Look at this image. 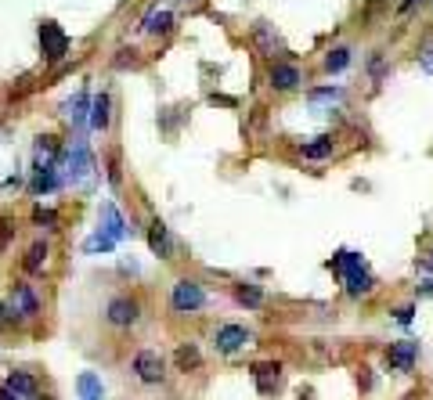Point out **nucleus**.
<instances>
[{
	"label": "nucleus",
	"mask_w": 433,
	"mask_h": 400,
	"mask_svg": "<svg viewBox=\"0 0 433 400\" xmlns=\"http://www.w3.org/2000/svg\"><path fill=\"white\" fill-rule=\"evenodd\" d=\"M332 267L343 275V285H346V292H351V296H368V292H372V275L365 270V263H361L358 252H336Z\"/></svg>",
	"instance_id": "nucleus-1"
},
{
	"label": "nucleus",
	"mask_w": 433,
	"mask_h": 400,
	"mask_svg": "<svg viewBox=\"0 0 433 400\" xmlns=\"http://www.w3.org/2000/svg\"><path fill=\"white\" fill-rule=\"evenodd\" d=\"M170 303H173V310H177V314H195V310L206 307V292H203L199 282L181 278L177 285H173V292H170Z\"/></svg>",
	"instance_id": "nucleus-2"
},
{
	"label": "nucleus",
	"mask_w": 433,
	"mask_h": 400,
	"mask_svg": "<svg viewBox=\"0 0 433 400\" xmlns=\"http://www.w3.org/2000/svg\"><path fill=\"white\" fill-rule=\"evenodd\" d=\"M40 47H43V58L47 61H61L69 54V36H65V29L58 22H43L40 26Z\"/></svg>",
	"instance_id": "nucleus-3"
},
{
	"label": "nucleus",
	"mask_w": 433,
	"mask_h": 400,
	"mask_svg": "<svg viewBox=\"0 0 433 400\" xmlns=\"http://www.w3.org/2000/svg\"><path fill=\"white\" fill-rule=\"evenodd\" d=\"M91 170H94V159H91V152H87V144L76 141L73 152H69V159H65V177H61V180L83 184L87 177H91Z\"/></svg>",
	"instance_id": "nucleus-4"
},
{
	"label": "nucleus",
	"mask_w": 433,
	"mask_h": 400,
	"mask_svg": "<svg viewBox=\"0 0 433 400\" xmlns=\"http://www.w3.org/2000/svg\"><path fill=\"white\" fill-rule=\"evenodd\" d=\"M249 343V332L242 325H221L213 335V346L221 350V353H235V350H242Z\"/></svg>",
	"instance_id": "nucleus-5"
},
{
	"label": "nucleus",
	"mask_w": 433,
	"mask_h": 400,
	"mask_svg": "<svg viewBox=\"0 0 433 400\" xmlns=\"http://www.w3.org/2000/svg\"><path fill=\"white\" fill-rule=\"evenodd\" d=\"M134 371H138L141 383H159V378L166 375V371H163V357H159L156 350H141V353L134 357Z\"/></svg>",
	"instance_id": "nucleus-6"
},
{
	"label": "nucleus",
	"mask_w": 433,
	"mask_h": 400,
	"mask_svg": "<svg viewBox=\"0 0 433 400\" xmlns=\"http://www.w3.org/2000/svg\"><path fill=\"white\" fill-rule=\"evenodd\" d=\"M105 318H108V325L126 328V325H134V321H138V303H134V300H126V296H116L112 303H108Z\"/></svg>",
	"instance_id": "nucleus-7"
},
{
	"label": "nucleus",
	"mask_w": 433,
	"mask_h": 400,
	"mask_svg": "<svg viewBox=\"0 0 433 400\" xmlns=\"http://www.w3.org/2000/svg\"><path fill=\"white\" fill-rule=\"evenodd\" d=\"M416 353H419L416 343H411V339H401V343H390L386 361H390V368H394V371H411V364H416Z\"/></svg>",
	"instance_id": "nucleus-8"
},
{
	"label": "nucleus",
	"mask_w": 433,
	"mask_h": 400,
	"mask_svg": "<svg viewBox=\"0 0 433 400\" xmlns=\"http://www.w3.org/2000/svg\"><path fill=\"white\" fill-rule=\"evenodd\" d=\"M267 79H271L274 91H296V87H300V69L289 66V61H271Z\"/></svg>",
	"instance_id": "nucleus-9"
},
{
	"label": "nucleus",
	"mask_w": 433,
	"mask_h": 400,
	"mask_svg": "<svg viewBox=\"0 0 433 400\" xmlns=\"http://www.w3.org/2000/svg\"><path fill=\"white\" fill-rule=\"evenodd\" d=\"M253 378H256V390L267 397V393H274V390L281 386V364L260 361V364H253Z\"/></svg>",
	"instance_id": "nucleus-10"
},
{
	"label": "nucleus",
	"mask_w": 433,
	"mask_h": 400,
	"mask_svg": "<svg viewBox=\"0 0 433 400\" xmlns=\"http://www.w3.org/2000/svg\"><path fill=\"white\" fill-rule=\"evenodd\" d=\"M11 310L18 314V318H33V314L40 310L36 292H33L26 282H18V285H15V292H11Z\"/></svg>",
	"instance_id": "nucleus-11"
},
{
	"label": "nucleus",
	"mask_w": 433,
	"mask_h": 400,
	"mask_svg": "<svg viewBox=\"0 0 433 400\" xmlns=\"http://www.w3.org/2000/svg\"><path fill=\"white\" fill-rule=\"evenodd\" d=\"M101 235H108L112 242L126 238V224H123L119 209H116L112 202H105V206H101Z\"/></svg>",
	"instance_id": "nucleus-12"
},
{
	"label": "nucleus",
	"mask_w": 433,
	"mask_h": 400,
	"mask_svg": "<svg viewBox=\"0 0 433 400\" xmlns=\"http://www.w3.org/2000/svg\"><path fill=\"white\" fill-rule=\"evenodd\" d=\"M4 390H11V393L22 397V400H29V397H36V378H33L29 371H11L8 383H4Z\"/></svg>",
	"instance_id": "nucleus-13"
},
{
	"label": "nucleus",
	"mask_w": 433,
	"mask_h": 400,
	"mask_svg": "<svg viewBox=\"0 0 433 400\" xmlns=\"http://www.w3.org/2000/svg\"><path fill=\"white\" fill-rule=\"evenodd\" d=\"M148 245H152V252L156 256H170V227L163 224V220H152V227H148Z\"/></svg>",
	"instance_id": "nucleus-14"
},
{
	"label": "nucleus",
	"mask_w": 433,
	"mask_h": 400,
	"mask_svg": "<svg viewBox=\"0 0 433 400\" xmlns=\"http://www.w3.org/2000/svg\"><path fill=\"white\" fill-rule=\"evenodd\" d=\"M76 393H80V400H101V397H105V386H101V378H98L94 371H80Z\"/></svg>",
	"instance_id": "nucleus-15"
},
{
	"label": "nucleus",
	"mask_w": 433,
	"mask_h": 400,
	"mask_svg": "<svg viewBox=\"0 0 433 400\" xmlns=\"http://www.w3.org/2000/svg\"><path fill=\"white\" fill-rule=\"evenodd\" d=\"M61 184V177L54 174V166L51 162H43L40 170H36V180H33V192L36 195H43V192H54V187Z\"/></svg>",
	"instance_id": "nucleus-16"
},
{
	"label": "nucleus",
	"mask_w": 433,
	"mask_h": 400,
	"mask_svg": "<svg viewBox=\"0 0 433 400\" xmlns=\"http://www.w3.org/2000/svg\"><path fill=\"white\" fill-rule=\"evenodd\" d=\"M91 126L94 130H105L108 126V94H98L91 101Z\"/></svg>",
	"instance_id": "nucleus-17"
},
{
	"label": "nucleus",
	"mask_w": 433,
	"mask_h": 400,
	"mask_svg": "<svg viewBox=\"0 0 433 400\" xmlns=\"http://www.w3.org/2000/svg\"><path fill=\"white\" fill-rule=\"evenodd\" d=\"M332 155V137H314L311 144H303V159H329Z\"/></svg>",
	"instance_id": "nucleus-18"
},
{
	"label": "nucleus",
	"mask_w": 433,
	"mask_h": 400,
	"mask_svg": "<svg viewBox=\"0 0 433 400\" xmlns=\"http://www.w3.org/2000/svg\"><path fill=\"white\" fill-rule=\"evenodd\" d=\"M43 263H47V245H43V242L29 245V252H26V270H29V275H36V270H43Z\"/></svg>",
	"instance_id": "nucleus-19"
},
{
	"label": "nucleus",
	"mask_w": 433,
	"mask_h": 400,
	"mask_svg": "<svg viewBox=\"0 0 433 400\" xmlns=\"http://www.w3.org/2000/svg\"><path fill=\"white\" fill-rule=\"evenodd\" d=\"M235 296H238V303H242V307H264V292H260L256 285H238L235 289Z\"/></svg>",
	"instance_id": "nucleus-20"
},
{
	"label": "nucleus",
	"mask_w": 433,
	"mask_h": 400,
	"mask_svg": "<svg viewBox=\"0 0 433 400\" xmlns=\"http://www.w3.org/2000/svg\"><path fill=\"white\" fill-rule=\"evenodd\" d=\"M346 66H351V51L346 47H332L329 54H325V69L329 72H343Z\"/></svg>",
	"instance_id": "nucleus-21"
},
{
	"label": "nucleus",
	"mask_w": 433,
	"mask_h": 400,
	"mask_svg": "<svg viewBox=\"0 0 433 400\" xmlns=\"http://www.w3.org/2000/svg\"><path fill=\"white\" fill-rule=\"evenodd\" d=\"M170 26H173V18H170L166 11H156V15H148V18H145V26H141V29H145V33H166Z\"/></svg>",
	"instance_id": "nucleus-22"
},
{
	"label": "nucleus",
	"mask_w": 433,
	"mask_h": 400,
	"mask_svg": "<svg viewBox=\"0 0 433 400\" xmlns=\"http://www.w3.org/2000/svg\"><path fill=\"white\" fill-rule=\"evenodd\" d=\"M54 152H58V141H54V137H36V159H40V166L51 162Z\"/></svg>",
	"instance_id": "nucleus-23"
},
{
	"label": "nucleus",
	"mask_w": 433,
	"mask_h": 400,
	"mask_svg": "<svg viewBox=\"0 0 433 400\" xmlns=\"http://www.w3.org/2000/svg\"><path fill=\"white\" fill-rule=\"evenodd\" d=\"M177 368H181V371L199 368V350H195V346H181V350H177Z\"/></svg>",
	"instance_id": "nucleus-24"
},
{
	"label": "nucleus",
	"mask_w": 433,
	"mask_h": 400,
	"mask_svg": "<svg viewBox=\"0 0 433 400\" xmlns=\"http://www.w3.org/2000/svg\"><path fill=\"white\" fill-rule=\"evenodd\" d=\"M112 245H116V242L108 238V235H101V231H98V235H91V238L83 242V249H87V252H108Z\"/></svg>",
	"instance_id": "nucleus-25"
},
{
	"label": "nucleus",
	"mask_w": 433,
	"mask_h": 400,
	"mask_svg": "<svg viewBox=\"0 0 433 400\" xmlns=\"http://www.w3.org/2000/svg\"><path fill=\"white\" fill-rule=\"evenodd\" d=\"M87 105H91V98H87V91H83V94H76V98H73V105H69V116H73V119H76V123H80V119H83V116H87Z\"/></svg>",
	"instance_id": "nucleus-26"
},
{
	"label": "nucleus",
	"mask_w": 433,
	"mask_h": 400,
	"mask_svg": "<svg viewBox=\"0 0 433 400\" xmlns=\"http://www.w3.org/2000/svg\"><path fill=\"white\" fill-rule=\"evenodd\" d=\"M343 91L339 87H325V91H311V105H318V101H336Z\"/></svg>",
	"instance_id": "nucleus-27"
},
{
	"label": "nucleus",
	"mask_w": 433,
	"mask_h": 400,
	"mask_svg": "<svg viewBox=\"0 0 433 400\" xmlns=\"http://www.w3.org/2000/svg\"><path fill=\"white\" fill-rule=\"evenodd\" d=\"M33 220H36V224H47V227L58 224V217L51 213V209H33Z\"/></svg>",
	"instance_id": "nucleus-28"
},
{
	"label": "nucleus",
	"mask_w": 433,
	"mask_h": 400,
	"mask_svg": "<svg viewBox=\"0 0 433 400\" xmlns=\"http://www.w3.org/2000/svg\"><path fill=\"white\" fill-rule=\"evenodd\" d=\"M419 61H423V69H426V72H433V47H426V51L419 54Z\"/></svg>",
	"instance_id": "nucleus-29"
},
{
	"label": "nucleus",
	"mask_w": 433,
	"mask_h": 400,
	"mask_svg": "<svg viewBox=\"0 0 433 400\" xmlns=\"http://www.w3.org/2000/svg\"><path fill=\"white\" fill-rule=\"evenodd\" d=\"M411 314H416L411 307H401V310H397V321H401V325H408V321H411Z\"/></svg>",
	"instance_id": "nucleus-30"
},
{
	"label": "nucleus",
	"mask_w": 433,
	"mask_h": 400,
	"mask_svg": "<svg viewBox=\"0 0 433 400\" xmlns=\"http://www.w3.org/2000/svg\"><path fill=\"white\" fill-rule=\"evenodd\" d=\"M419 296H433V282H423L419 285Z\"/></svg>",
	"instance_id": "nucleus-31"
},
{
	"label": "nucleus",
	"mask_w": 433,
	"mask_h": 400,
	"mask_svg": "<svg viewBox=\"0 0 433 400\" xmlns=\"http://www.w3.org/2000/svg\"><path fill=\"white\" fill-rule=\"evenodd\" d=\"M0 400H22V397H15L11 390H0Z\"/></svg>",
	"instance_id": "nucleus-32"
},
{
	"label": "nucleus",
	"mask_w": 433,
	"mask_h": 400,
	"mask_svg": "<svg viewBox=\"0 0 433 400\" xmlns=\"http://www.w3.org/2000/svg\"><path fill=\"white\" fill-rule=\"evenodd\" d=\"M423 267H426V270H433V252H430V260H423Z\"/></svg>",
	"instance_id": "nucleus-33"
}]
</instances>
